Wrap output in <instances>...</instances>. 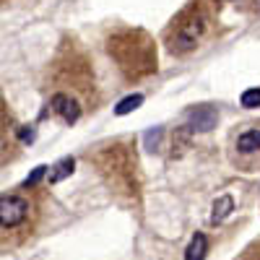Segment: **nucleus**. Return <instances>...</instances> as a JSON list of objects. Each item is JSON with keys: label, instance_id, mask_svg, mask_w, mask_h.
Listing matches in <instances>:
<instances>
[{"label": "nucleus", "instance_id": "obj_1", "mask_svg": "<svg viewBox=\"0 0 260 260\" xmlns=\"http://www.w3.org/2000/svg\"><path fill=\"white\" fill-rule=\"evenodd\" d=\"M39 219V201L31 192L0 195V247H16L34 232Z\"/></svg>", "mask_w": 260, "mask_h": 260}, {"label": "nucleus", "instance_id": "obj_2", "mask_svg": "<svg viewBox=\"0 0 260 260\" xmlns=\"http://www.w3.org/2000/svg\"><path fill=\"white\" fill-rule=\"evenodd\" d=\"M206 24H203V16H195V13H182L177 26H175V34H172V52H187L198 45V39L203 34Z\"/></svg>", "mask_w": 260, "mask_h": 260}, {"label": "nucleus", "instance_id": "obj_3", "mask_svg": "<svg viewBox=\"0 0 260 260\" xmlns=\"http://www.w3.org/2000/svg\"><path fill=\"white\" fill-rule=\"evenodd\" d=\"M187 122L192 130H201V133H206V130L216 127V122H219V112L213 110V107L203 104V107H195V110L187 112Z\"/></svg>", "mask_w": 260, "mask_h": 260}, {"label": "nucleus", "instance_id": "obj_4", "mask_svg": "<svg viewBox=\"0 0 260 260\" xmlns=\"http://www.w3.org/2000/svg\"><path fill=\"white\" fill-rule=\"evenodd\" d=\"M50 110H52V112H57L65 122H76V120H78V115H81L78 104H76L68 94H55V96H52V102H50Z\"/></svg>", "mask_w": 260, "mask_h": 260}, {"label": "nucleus", "instance_id": "obj_5", "mask_svg": "<svg viewBox=\"0 0 260 260\" xmlns=\"http://www.w3.org/2000/svg\"><path fill=\"white\" fill-rule=\"evenodd\" d=\"M206 252H208V240L206 234H195L190 245H187V252H185V260H206Z\"/></svg>", "mask_w": 260, "mask_h": 260}, {"label": "nucleus", "instance_id": "obj_6", "mask_svg": "<svg viewBox=\"0 0 260 260\" xmlns=\"http://www.w3.org/2000/svg\"><path fill=\"white\" fill-rule=\"evenodd\" d=\"M73 167H76V161H73L71 156L60 159V161L50 169V182L55 185V182H60V180H65V177H71V175H73Z\"/></svg>", "mask_w": 260, "mask_h": 260}, {"label": "nucleus", "instance_id": "obj_7", "mask_svg": "<svg viewBox=\"0 0 260 260\" xmlns=\"http://www.w3.org/2000/svg\"><path fill=\"white\" fill-rule=\"evenodd\" d=\"M232 208H234V201L229 198V195H221V198L213 203V213H211V221H213V224H216V221H224L226 216L232 213Z\"/></svg>", "mask_w": 260, "mask_h": 260}, {"label": "nucleus", "instance_id": "obj_8", "mask_svg": "<svg viewBox=\"0 0 260 260\" xmlns=\"http://www.w3.org/2000/svg\"><path fill=\"white\" fill-rule=\"evenodd\" d=\"M237 148H240L242 154H252V151H257V148H260V133H257V130L242 133L240 141H237Z\"/></svg>", "mask_w": 260, "mask_h": 260}, {"label": "nucleus", "instance_id": "obj_9", "mask_svg": "<svg viewBox=\"0 0 260 260\" xmlns=\"http://www.w3.org/2000/svg\"><path fill=\"white\" fill-rule=\"evenodd\" d=\"M143 104V96L141 94H133V96H127V99H122L117 107H115V115H127V112H133V110H138V107Z\"/></svg>", "mask_w": 260, "mask_h": 260}, {"label": "nucleus", "instance_id": "obj_10", "mask_svg": "<svg viewBox=\"0 0 260 260\" xmlns=\"http://www.w3.org/2000/svg\"><path fill=\"white\" fill-rule=\"evenodd\" d=\"M240 102H242V107H247V110H255V107H260V89H247Z\"/></svg>", "mask_w": 260, "mask_h": 260}, {"label": "nucleus", "instance_id": "obj_11", "mask_svg": "<svg viewBox=\"0 0 260 260\" xmlns=\"http://www.w3.org/2000/svg\"><path fill=\"white\" fill-rule=\"evenodd\" d=\"M45 172H47V167H37V169L31 172V175L26 177V182H24V187H26V190H34V187L39 185V180H42V177H45Z\"/></svg>", "mask_w": 260, "mask_h": 260}]
</instances>
